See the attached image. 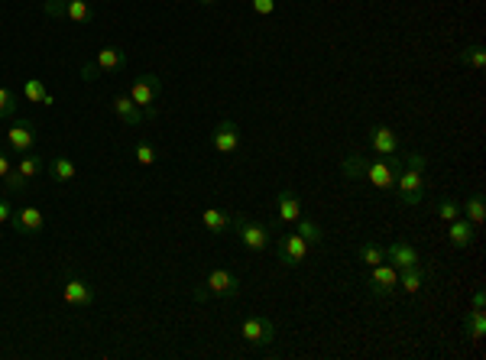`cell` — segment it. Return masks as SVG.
<instances>
[{"instance_id": "6da1fadb", "label": "cell", "mask_w": 486, "mask_h": 360, "mask_svg": "<svg viewBox=\"0 0 486 360\" xmlns=\"http://www.w3.org/2000/svg\"><path fill=\"white\" fill-rule=\"evenodd\" d=\"M405 166H402V159L399 156H379V159H373V162H366V182L373 185V189H379V191H393L395 189V179H399V172H402Z\"/></svg>"}, {"instance_id": "7a4b0ae2", "label": "cell", "mask_w": 486, "mask_h": 360, "mask_svg": "<svg viewBox=\"0 0 486 360\" xmlns=\"http://www.w3.org/2000/svg\"><path fill=\"white\" fill-rule=\"evenodd\" d=\"M230 230L237 234V240H240L250 253H262L266 246H269V228L266 224H260V221H250L243 218V214H234V224H230Z\"/></svg>"}, {"instance_id": "3957f363", "label": "cell", "mask_w": 486, "mask_h": 360, "mask_svg": "<svg viewBox=\"0 0 486 360\" xmlns=\"http://www.w3.org/2000/svg\"><path fill=\"white\" fill-rule=\"evenodd\" d=\"M162 91V81L159 75H140V78H133V85H130V101L136 107H143V117H156V97H159Z\"/></svg>"}, {"instance_id": "277c9868", "label": "cell", "mask_w": 486, "mask_h": 360, "mask_svg": "<svg viewBox=\"0 0 486 360\" xmlns=\"http://www.w3.org/2000/svg\"><path fill=\"white\" fill-rule=\"evenodd\" d=\"M366 285H370V292L376 299H393L399 292V269L393 263H376L370 266V276H366Z\"/></svg>"}, {"instance_id": "5b68a950", "label": "cell", "mask_w": 486, "mask_h": 360, "mask_svg": "<svg viewBox=\"0 0 486 360\" xmlns=\"http://www.w3.org/2000/svg\"><path fill=\"white\" fill-rule=\"evenodd\" d=\"M308 250H311V244L301 237L299 230H292V234H282L279 244H276L279 263H282V266H289V269H295V266L305 263V260H308Z\"/></svg>"}, {"instance_id": "8992f818", "label": "cell", "mask_w": 486, "mask_h": 360, "mask_svg": "<svg viewBox=\"0 0 486 360\" xmlns=\"http://www.w3.org/2000/svg\"><path fill=\"white\" fill-rule=\"evenodd\" d=\"M395 198L402 201L405 208H418L421 198H425V179H421V172L415 169H402L399 172V179H395Z\"/></svg>"}, {"instance_id": "52a82bcc", "label": "cell", "mask_w": 486, "mask_h": 360, "mask_svg": "<svg viewBox=\"0 0 486 360\" xmlns=\"http://www.w3.org/2000/svg\"><path fill=\"white\" fill-rule=\"evenodd\" d=\"M240 338L246 344H256V347H269L276 341V324L269 318H262V315H250V318L240 322Z\"/></svg>"}, {"instance_id": "ba28073f", "label": "cell", "mask_w": 486, "mask_h": 360, "mask_svg": "<svg viewBox=\"0 0 486 360\" xmlns=\"http://www.w3.org/2000/svg\"><path fill=\"white\" fill-rule=\"evenodd\" d=\"M205 285H207V295H217V299H234L240 292V279L230 269H211Z\"/></svg>"}, {"instance_id": "9c48e42d", "label": "cell", "mask_w": 486, "mask_h": 360, "mask_svg": "<svg viewBox=\"0 0 486 360\" xmlns=\"http://www.w3.org/2000/svg\"><path fill=\"white\" fill-rule=\"evenodd\" d=\"M366 143H370V150H373L376 156H393V152H399V133H395L393 127H386V123L370 127Z\"/></svg>"}, {"instance_id": "30bf717a", "label": "cell", "mask_w": 486, "mask_h": 360, "mask_svg": "<svg viewBox=\"0 0 486 360\" xmlns=\"http://www.w3.org/2000/svg\"><path fill=\"white\" fill-rule=\"evenodd\" d=\"M7 143L13 152H33V146H36V123L33 120H17L13 127L7 130Z\"/></svg>"}, {"instance_id": "8fae6325", "label": "cell", "mask_w": 486, "mask_h": 360, "mask_svg": "<svg viewBox=\"0 0 486 360\" xmlns=\"http://www.w3.org/2000/svg\"><path fill=\"white\" fill-rule=\"evenodd\" d=\"M211 146L217 152H237L240 150V127L234 120H221L211 130Z\"/></svg>"}, {"instance_id": "7c38bea8", "label": "cell", "mask_w": 486, "mask_h": 360, "mask_svg": "<svg viewBox=\"0 0 486 360\" xmlns=\"http://www.w3.org/2000/svg\"><path fill=\"white\" fill-rule=\"evenodd\" d=\"M10 228L17 234H39L46 228V218L39 208H13V218H10Z\"/></svg>"}, {"instance_id": "4fadbf2b", "label": "cell", "mask_w": 486, "mask_h": 360, "mask_svg": "<svg viewBox=\"0 0 486 360\" xmlns=\"http://www.w3.org/2000/svg\"><path fill=\"white\" fill-rule=\"evenodd\" d=\"M62 295H65V302L75 305V308H91V305H94V289L84 283V279H78V276L65 279V285H62Z\"/></svg>"}, {"instance_id": "5bb4252c", "label": "cell", "mask_w": 486, "mask_h": 360, "mask_svg": "<svg viewBox=\"0 0 486 360\" xmlns=\"http://www.w3.org/2000/svg\"><path fill=\"white\" fill-rule=\"evenodd\" d=\"M386 263H393L395 269H405V266H418V250L409 244V240H393L386 246Z\"/></svg>"}, {"instance_id": "9a60e30c", "label": "cell", "mask_w": 486, "mask_h": 360, "mask_svg": "<svg viewBox=\"0 0 486 360\" xmlns=\"http://www.w3.org/2000/svg\"><path fill=\"white\" fill-rule=\"evenodd\" d=\"M276 205H279V221L282 224H295V221L301 218V201L292 189H282L279 195H276Z\"/></svg>"}, {"instance_id": "2e32d148", "label": "cell", "mask_w": 486, "mask_h": 360, "mask_svg": "<svg viewBox=\"0 0 486 360\" xmlns=\"http://www.w3.org/2000/svg\"><path fill=\"white\" fill-rule=\"evenodd\" d=\"M448 240H450V246L467 250V246L477 240V228H473L467 218H454L450 221V230H448Z\"/></svg>"}, {"instance_id": "e0dca14e", "label": "cell", "mask_w": 486, "mask_h": 360, "mask_svg": "<svg viewBox=\"0 0 486 360\" xmlns=\"http://www.w3.org/2000/svg\"><path fill=\"white\" fill-rule=\"evenodd\" d=\"M111 107H113V114L120 117V123H127V127H140V123L146 120L140 107L130 101V95H117V97L111 101Z\"/></svg>"}, {"instance_id": "ac0fdd59", "label": "cell", "mask_w": 486, "mask_h": 360, "mask_svg": "<svg viewBox=\"0 0 486 360\" xmlns=\"http://www.w3.org/2000/svg\"><path fill=\"white\" fill-rule=\"evenodd\" d=\"M201 224H205L211 234H227V230H230V224H234V214H227L224 208H205V214H201Z\"/></svg>"}, {"instance_id": "d6986e66", "label": "cell", "mask_w": 486, "mask_h": 360, "mask_svg": "<svg viewBox=\"0 0 486 360\" xmlns=\"http://www.w3.org/2000/svg\"><path fill=\"white\" fill-rule=\"evenodd\" d=\"M366 156L363 152H347L344 162H340V175H344L347 182H356V179H363V172H366Z\"/></svg>"}, {"instance_id": "ffe728a7", "label": "cell", "mask_w": 486, "mask_h": 360, "mask_svg": "<svg viewBox=\"0 0 486 360\" xmlns=\"http://www.w3.org/2000/svg\"><path fill=\"white\" fill-rule=\"evenodd\" d=\"M94 62H97V68H101V72H117V68L127 62V52H123L120 46H104L101 52H97V58H94Z\"/></svg>"}, {"instance_id": "44dd1931", "label": "cell", "mask_w": 486, "mask_h": 360, "mask_svg": "<svg viewBox=\"0 0 486 360\" xmlns=\"http://www.w3.org/2000/svg\"><path fill=\"white\" fill-rule=\"evenodd\" d=\"M421 285H425V269L418 266H405V269H399V289H405V292H418Z\"/></svg>"}, {"instance_id": "7402d4cb", "label": "cell", "mask_w": 486, "mask_h": 360, "mask_svg": "<svg viewBox=\"0 0 486 360\" xmlns=\"http://www.w3.org/2000/svg\"><path fill=\"white\" fill-rule=\"evenodd\" d=\"M356 256H360V263L363 266H376L386 260V246L376 244V240H366V244L356 246Z\"/></svg>"}, {"instance_id": "603a6c76", "label": "cell", "mask_w": 486, "mask_h": 360, "mask_svg": "<svg viewBox=\"0 0 486 360\" xmlns=\"http://www.w3.org/2000/svg\"><path fill=\"white\" fill-rule=\"evenodd\" d=\"M49 172H52V179L56 182H72L78 175V166L68 159V156H56L52 166H49Z\"/></svg>"}, {"instance_id": "cb8c5ba5", "label": "cell", "mask_w": 486, "mask_h": 360, "mask_svg": "<svg viewBox=\"0 0 486 360\" xmlns=\"http://www.w3.org/2000/svg\"><path fill=\"white\" fill-rule=\"evenodd\" d=\"M464 214H467V221L473 224V228H480L486 218V205H483V191H473L467 198V205H464Z\"/></svg>"}, {"instance_id": "d4e9b609", "label": "cell", "mask_w": 486, "mask_h": 360, "mask_svg": "<svg viewBox=\"0 0 486 360\" xmlns=\"http://www.w3.org/2000/svg\"><path fill=\"white\" fill-rule=\"evenodd\" d=\"M42 169H46V162H42V156H36V152H26V156L19 159V166H17V172L26 182H33L36 175H42Z\"/></svg>"}, {"instance_id": "484cf974", "label": "cell", "mask_w": 486, "mask_h": 360, "mask_svg": "<svg viewBox=\"0 0 486 360\" xmlns=\"http://www.w3.org/2000/svg\"><path fill=\"white\" fill-rule=\"evenodd\" d=\"M26 101L29 104H52V95H49V88L42 78H29L26 81Z\"/></svg>"}, {"instance_id": "4316f807", "label": "cell", "mask_w": 486, "mask_h": 360, "mask_svg": "<svg viewBox=\"0 0 486 360\" xmlns=\"http://www.w3.org/2000/svg\"><path fill=\"white\" fill-rule=\"evenodd\" d=\"M464 331H467V338L480 341V338L486 334V315H483V312H473V308H470V312L464 315Z\"/></svg>"}, {"instance_id": "83f0119b", "label": "cell", "mask_w": 486, "mask_h": 360, "mask_svg": "<svg viewBox=\"0 0 486 360\" xmlns=\"http://www.w3.org/2000/svg\"><path fill=\"white\" fill-rule=\"evenodd\" d=\"M65 19H72V23H91V19H94L91 3H88V0H68Z\"/></svg>"}, {"instance_id": "f1b7e54d", "label": "cell", "mask_w": 486, "mask_h": 360, "mask_svg": "<svg viewBox=\"0 0 486 360\" xmlns=\"http://www.w3.org/2000/svg\"><path fill=\"white\" fill-rule=\"evenodd\" d=\"M295 224H299L295 230H299V234H301L305 240H308V244H321V240H324V230H321L318 221H305V218H299Z\"/></svg>"}, {"instance_id": "f546056e", "label": "cell", "mask_w": 486, "mask_h": 360, "mask_svg": "<svg viewBox=\"0 0 486 360\" xmlns=\"http://www.w3.org/2000/svg\"><path fill=\"white\" fill-rule=\"evenodd\" d=\"M460 65H470V68H483L486 65V49L483 46H467L460 52Z\"/></svg>"}, {"instance_id": "4dcf8cb0", "label": "cell", "mask_w": 486, "mask_h": 360, "mask_svg": "<svg viewBox=\"0 0 486 360\" xmlns=\"http://www.w3.org/2000/svg\"><path fill=\"white\" fill-rule=\"evenodd\" d=\"M133 156H136V162H140V166H156V159H159V156H156V146H152L150 140H140V143H136Z\"/></svg>"}, {"instance_id": "1f68e13d", "label": "cell", "mask_w": 486, "mask_h": 360, "mask_svg": "<svg viewBox=\"0 0 486 360\" xmlns=\"http://www.w3.org/2000/svg\"><path fill=\"white\" fill-rule=\"evenodd\" d=\"M402 166H405V169H415V172H425V169H428V156H425L421 150H411L409 156L402 159Z\"/></svg>"}, {"instance_id": "d6a6232c", "label": "cell", "mask_w": 486, "mask_h": 360, "mask_svg": "<svg viewBox=\"0 0 486 360\" xmlns=\"http://www.w3.org/2000/svg\"><path fill=\"white\" fill-rule=\"evenodd\" d=\"M17 111V95L10 88H0V117H13Z\"/></svg>"}, {"instance_id": "836d02e7", "label": "cell", "mask_w": 486, "mask_h": 360, "mask_svg": "<svg viewBox=\"0 0 486 360\" xmlns=\"http://www.w3.org/2000/svg\"><path fill=\"white\" fill-rule=\"evenodd\" d=\"M438 218L441 221H454V218H460V205L454 198H444L438 205Z\"/></svg>"}, {"instance_id": "e575fe53", "label": "cell", "mask_w": 486, "mask_h": 360, "mask_svg": "<svg viewBox=\"0 0 486 360\" xmlns=\"http://www.w3.org/2000/svg\"><path fill=\"white\" fill-rule=\"evenodd\" d=\"M46 17H56V19H65V10H68V0H46L42 3Z\"/></svg>"}, {"instance_id": "d590c367", "label": "cell", "mask_w": 486, "mask_h": 360, "mask_svg": "<svg viewBox=\"0 0 486 360\" xmlns=\"http://www.w3.org/2000/svg\"><path fill=\"white\" fill-rule=\"evenodd\" d=\"M3 185H7V191H23V189H26V179H23L17 169H10L7 179H3Z\"/></svg>"}, {"instance_id": "8d00e7d4", "label": "cell", "mask_w": 486, "mask_h": 360, "mask_svg": "<svg viewBox=\"0 0 486 360\" xmlns=\"http://www.w3.org/2000/svg\"><path fill=\"white\" fill-rule=\"evenodd\" d=\"M253 3V10L260 13V17H269L272 10H276V0H250Z\"/></svg>"}, {"instance_id": "74e56055", "label": "cell", "mask_w": 486, "mask_h": 360, "mask_svg": "<svg viewBox=\"0 0 486 360\" xmlns=\"http://www.w3.org/2000/svg\"><path fill=\"white\" fill-rule=\"evenodd\" d=\"M97 75H101L97 62H84V65H81V78H84V81H97Z\"/></svg>"}, {"instance_id": "f35d334b", "label": "cell", "mask_w": 486, "mask_h": 360, "mask_svg": "<svg viewBox=\"0 0 486 360\" xmlns=\"http://www.w3.org/2000/svg\"><path fill=\"white\" fill-rule=\"evenodd\" d=\"M10 218H13V205L7 198H0V224H10Z\"/></svg>"}, {"instance_id": "ab89813d", "label": "cell", "mask_w": 486, "mask_h": 360, "mask_svg": "<svg viewBox=\"0 0 486 360\" xmlns=\"http://www.w3.org/2000/svg\"><path fill=\"white\" fill-rule=\"evenodd\" d=\"M483 308H486V292L477 289V292H473V312H483Z\"/></svg>"}, {"instance_id": "60d3db41", "label": "cell", "mask_w": 486, "mask_h": 360, "mask_svg": "<svg viewBox=\"0 0 486 360\" xmlns=\"http://www.w3.org/2000/svg\"><path fill=\"white\" fill-rule=\"evenodd\" d=\"M10 169H13V162H10L7 156H3V150H0V182L7 179V172H10Z\"/></svg>"}, {"instance_id": "b9f144b4", "label": "cell", "mask_w": 486, "mask_h": 360, "mask_svg": "<svg viewBox=\"0 0 486 360\" xmlns=\"http://www.w3.org/2000/svg\"><path fill=\"white\" fill-rule=\"evenodd\" d=\"M198 3H205V7H211V3H217V0H198Z\"/></svg>"}]
</instances>
